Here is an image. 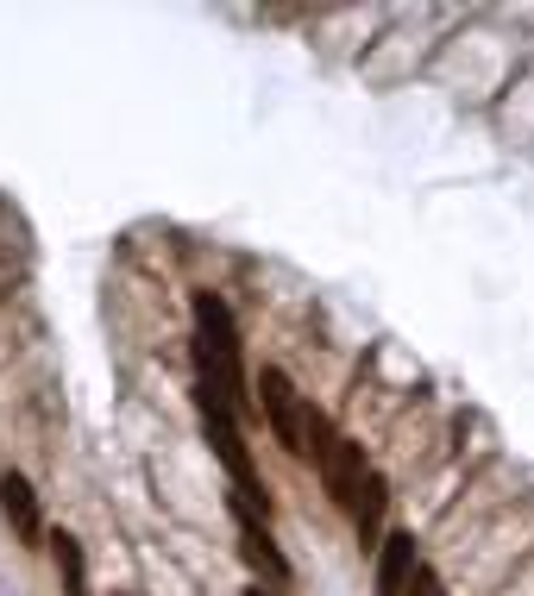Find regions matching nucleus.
<instances>
[{
    "mask_svg": "<svg viewBox=\"0 0 534 596\" xmlns=\"http://www.w3.org/2000/svg\"><path fill=\"white\" fill-rule=\"evenodd\" d=\"M195 390H214L233 415L252 402L246 365H239V333H233L227 301L214 296V289H195Z\"/></svg>",
    "mask_w": 534,
    "mask_h": 596,
    "instance_id": "f257e3e1",
    "label": "nucleus"
},
{
    "mask_svg": "<svg viewBox=\"0 0 534 596\" xmlns=\"http://www.w3.org/2000/svg\"><path fill=\"white\" fill-rule=\"evenodd\" d=\"M195 402H202V433H207V446L221 452V465H227V477H233V497H246L271 522V490L258 484V472H252V452H246V433H239V415H233L227 402L214 396V390H195Z\"/></svg>",
    "mask_w": 534,
    "mask_h": 596,
    "instance_id": "f03ea898",
    "label": "nucleus"
},
{
    "mask_svg": "<svg viewBox=\"0 0 534 596\" xmlns=\"http://www.w3.org/2000/svg\"><path fill=\"white\" fill-rule=\"evenodd\" d=\"M258 408H264V421H271V440H277L289 458H308V408L302 396H296V383H289V371H277V365H264L258 371Z\"/></svg>",
    "mask_w": 534,
    "mask_h": 596,
    "instance_id": "7ed1b4c3",
    "label": "nucleus"
},
{
    "mask_svg": "<svg viewBox=\"0 0 534 596\" xmlns=\"http://www.w3.org/2000/svg\"><path fill=\"white\" fill-rule=\"evenodd\" d=\"M227 509H233V527H239V552H246V565H252V572H264L271 584H289L296 572H289V559L277 552V540H271V522H264L246 497H233Z\"/></svg>",
    "mask_w": 534,
    "mask_h": 596,
    "instance_id": "20e7f679",
    "label": "nucleus"
},
{
    "mask_svg": "<svg viewBox=\"0 0 534 596\" xmlns=\"http://www.w3.org/2000/svg\"><path fill=\"white\" fill-rule=\"evenodd\" d=\"M415 572H422L415 565V534L408 527H390L383 547H378V591L371 596H408V577Z\"/></svg>",
    "mask_w": 534,
    "mask_h": 596,
    "instance_id": "39448f33",
    "label": "nucleus"
},
{
    "mask_svg": "<svg viewBox=\"0 0 534 596\" xmlns=\"http://www.w3.org/2000/svg\"><path fill=\"white\" fill-rule=\"evenodd\" d=\"M0 515L13 522V534L26 540V547H38L45 540V515H38V490H32L20 472H7L0 477Z\"/></svg>",
    "mask_w": 534,
    "mask_h": 596,
    "instance_id": "423d86ee",
    "label": "nucleus"
},
{
    "mask_svg": "<svg viewBox=\"0 0 534 596\" xmlns=\"http://www.w3.org/2000/svg\"><path fill=\"white\" fill-rule=\"evenodd\" d=\"M51 559H57V577H63V596H88V565H82V540L76 534H51Z\"/></svg>",
    "mask_w": 534,
    "mask_h": 596,
    "instance_id": "0eeeda50",
    "label": "nucleus"
},
{
    "mask_svg": "<svg viewBox=\"0 0 534 596\" xmlns=\"http://www.w3.org/2000/svg\"><path fill=\"white\" fill-rule=\"evenodd\" d=\"M383 509H390V484L371 472V484H365V497H358V509H353V515H358V540H365V547H383V534H378Z\"/></svg>",
    "mask_w": 534,
    "mask_h": 596,
    "instance_id": "6e6552de",
    "label": "nucleus"
},
{
    "mask_svg": "<svg viewBox=\"0 0 534 596\" xmlns=\"http://www.w3.org/2000/svg\"><path fill=\"white\" fill-rule=\"evenodd\" d=\"M408 596H440V577L422 565V572H415V584H408Z\"/></svg>",
    "mask_w": 534,
    "mask_h": 596,
    "instance_id": "1a4fd4ad",
    "label": "nucleus"
},
{
    "mask_svg": "<svg viewBox=\"0 0 534 596\" xmlns=\"http://www.w3.org/2000/svg\"><path fill=\"white\" fill-rule=\"evenodd\" d=\"M246 596H271V591H246Z\"/></svg>",
    "mask_w": 534,
    "mask_h": 596,
    "instance_id": "9d476101",
    "label": "nucleus"
}]
</instances>
